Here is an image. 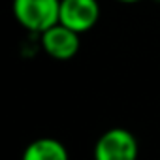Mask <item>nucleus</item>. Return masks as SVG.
<instances>
[{
    "mask_svg": "<svg viewBox=\"0 0 160 160\" xmlns=\"http://www.w3.org/2000/svg\"><path fill=\"white\" fill-rule=\"evenodd\" d=\"M23 160H70L64 143L55 138H38L27 145Z\"/></svg>",
    "mask_w": 160,
    "mask_h": 160,
    "instance_id": "obj_5",
    "label": "nucleus"
},
{
    "mask_svg": "<svg viewBox=\"0 0 160 160\" xmlns=\"http://www.w3.org/2000/svg\"><path fill=\"white\" fill-rule=\"evenodd\" d=\"M156 2H160V0H156Z\"/></svg>",
    "mask_w": 160,
    "mask_h": 160,
    "instance_id": "obj_7",
    "label": "nucleus"
},
{
    "mask_svg": "<svg viewBox=\"0 0 160 160\" xmlns=\"http://www.w3.org/2000/svg\"><path fill=\"white\" fill-rule=\"evenodd\" d=\"M40 36L43 51L57 60H70L79 51V32L68 28L62 23H57Z\"/></svg>",
    "mask_w": 160,
    "mask_h": 160,
    "instance_id": "obj_4",
    "label": "nucleus"
},
{
    "mask_svg": "<svg viewBox=\"0 0 160 160\" xmlns=\"http://www.w3.org/2000/svg\"><path fill=\"white\" fill-rule=\"evenodd\" d=\"M119 2H122V4H134V2H139V0H119Z\"/></svg>",
    "mask_w": 160,
    "mask_h": 160,
    "instance_id": "obj_6",
    "label": "nucleus"
},
{
    "mask_svg": "<svg viewBox=\"0 0 160 160\" xmlns=\"http://www.w3.org/2000/svg\"><path fill=\"white\" fill-rule=\"evenodd\" d=\"M13 15L30 32H45L60 23V0H13Z\"/></svg>",
    "mask_w": 160,
    "mask_h": 160,
    "instance_id": "obj_1",
    "label": "nucleus"
},
{
    "mask_svg": "<svg viewBox=\"0 0 160 160\" xmlns=\"http://www.w3.org/2000/svg\"><path fill=\"white\" fill-rule=\"evenodd\" d=\"M100 17L96 0H60V23L83 34L91 30Z\"/></svg>",
    "mask_w": 160,
    "mask_h": 160,
    "instance_id": "obj_3",
    "label": "nucleus"
},
{
    "mask_svg": "<svg viewBox=\"0 0 160 160\" xmlns=\"http://www.w3.org/2000/svg\"><path fill=\"white\" fill-rule=\"evenodd\" d=\"M139 145L126 128H109L94 145V160H138Z\"/></svg>",
    "mask_w": 160,
    "mask_h": 160,
    "instance_id": "obj_2",
    "label": "nucleus"
}]
</instances>
